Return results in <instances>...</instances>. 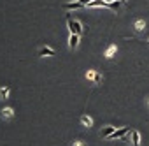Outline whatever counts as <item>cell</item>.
<instances>
[{
	"label": "cell",
	"instance_id": "e0dca14e",
	"mask_svg": "<svg viewBox=\"0 0 149 146\" xmlns=\"http://www.w3.org/2000/svg\"><path fill=\"white\" fill-rule=\"evenodd\" d=\"M147 104H149V97H147Z\"/></svg>",
	"mask_w": 149,
	"mask_h": 146
},
{
	"label": "cell",
	"instance_id": "7a4b0ae2",
	"mask_svg": "<svg viewBox=\"0 0 149 146\" xmlns=\"http://www.w3.org/2000/svg\"><path fill=\"white\" fill-rule=\"evenodd\" d=\"M126 134H132V130H130V127H123V128H118V130H114L107 139L109 141H112V139H121V137H125Z\"/></svg>",
	"mask_w": 149,
	"mask_h": 146
},
{
	"label": "cell",
	"instance_id": "52a82bcc",
	"mask_svg": "<svg viewBox=\"0 0 149 146\" xmlns=\"http://www.w3.org/2000/svg\"><path fill=\"white\" fill-rule=\"evenodd\" d=\"M0 113H2V118H7V120H11L14 116V109L13 107H4Z\"/></svg>",
	"mask_w": 149,
	"mask_h": 146
},
{
	"label": "cell",
	"instance_id": "6da1fadb",
	"mask_svg": "<svg viewBox=\"0 0 149 146\" xmlns=\"http://www.w3.org/2000/svg\"><path fill=\"white\" fill-rule=\"evenodd\" d=\"M67 27H68L70 34H77V35L83 34V25H81L77 20H72L70 14H67Z\"/></svg>",
	"mask_w": 149,
	"mask_h": 146
},
{
	"label": "cell",
	"instance_id": "277c9868",
	"mask_svg": "<svg viewBox=\"0 0 149 146\" xmlns=\"http://www.w3.org/2000/svg\"><path fill=\"white\" fill-rule=\"evenodd\" d=\"M79 37L81 35H77V34H70V37H68V48L70 49H76L79 46Z\"/></svg>",
	"mask_w": 149,
	"mask_h": 146
},
{
	"label": "cell",
	"instance_id": "7c38bea8",
	"mask_svg": "<svg viewBox=\"0 0 149 146\" xmlns=\"http://www.w3.org/2000/svg\"><path fill=\"white\" fill-rule=\"evenodd\" d=\"M133 27H135V30H144V28H146V21H144V20H137Z\"/></svg>",
	"mask_w": 149,
	"mask_h": 146
},
{
	"label": "cell",
	"instance_id": "8fae6325",
	"mask_svg": "<svg viewBox=\"0 0 149 146\" xmlns=\"http://www.w3.org/2000/svg\"><path fill=\"white\" fill-rule=\"evenodd\" d=\"M63 7L65 9H81V7H86V6H83L81 2H74V4H65Z\"/></svg>",
	"mask_w": 149,
	"mask_h": 146
},
{
	"label": "cell",
	"instance_id": "8992f818",
	"mask_svg": "<svg viewBox=\"0 0 149 146\" xmlns=\"http://www.w3.org/2000/svg\"><path fill=\"white\" fill-rule=\"evenodd\" d=\"M132 146H140V134H139V130H132Z\"/></svg>",
	"mask_w": 149,
	"mask_h": 146
},
{
	"label": "cell",
	"instance_id": "5bb4252c",
	"mask_svg": "<svg viewBox=\"0 0 149 146\" xmlns=\"http://www.w3.org/2000/svg\"><path fill=\"white\" fill-rule=\"evenodd\" d=\"M119 7V0H116V2H109V9H118Z\"/></svg>",
	"mask_w": 149,
	"mask_h": 146
},
{
	"label": "cell",
	"instance_id": "5b68a950",
	"mask_svg": "<svg viewBox=\"0 0 149 146\" xmlns=\"http://www.w3.org/2000/svg\"><path fill=\"white\" fill-rule=\"evenodd\" d=\"M114 130H116V127H112V125H107V127H104V128H102V132H100V135L107 139V137H109V135H111V134H112Z\"/></svg>",
	"mask_w": 149,
	"mask_h": 146
},
{
	"label": "cell",
	"instance_id": "ac0fdd59",
	"mask_svg": "<svg viewBox=\"0 0 149 146\" xmlns=\"http://www.w3.org/2000/svg\"><path fill=\"white\" fill-rule=\"evenodd\" d=\"M147 44H149V41H147Z\"/></svg>",
	"mask_w": 149,
	"mask_h": 146
},
{
	"label": "cell",
	"instance_id": "2e32d148",
	"mask_svg": "<svg viewBox=\"0 0 149 146\" xmlns=\"http://www.w3.org/2000/svg\"><path fill=\"white\" fill-rule=\"evenodd\" d=\"M74 146H84V144H83L81 141H76V142H74Z\"/></svg>",
	"mask_w": 149,
	"mask_h": 146
},
{
	"label": "cell",
	"instance_id": "30bf717a",
	"mask_svg": "<svg viewBox=\"0 0 149 146\" xmlns=\"http://www.w3.org/2000/svg\"><path fill=\"white\" fill-rule=\"evenodd\" d=\"M81 123H83L84 127H91V125H93V120H91L90 116H86V114H83V116H81Z\"/></svg>",
	"mask_w": 149,
	"mask_h": 146
},
{
	"label": "cell",
	"instance_id": "9c48e42d",
	"mask_svg": "<svg viewBox=\"0 0 149 146\" xmlns=\"http://www.w3.org/2000/svg\"><path fill=\"white\" fill-rule=\"evenodd\" d=\"M9 93H11V88L9 86H2L0 88V99H9Z\"/></svg>",
	"mask_w": 149,
	"mask_h": 146
},
{
	"label": "cell",
	"instance_id": "4fadbf2b",
	"mask_svg": "<svg viewBox=\"0 0 149 146\" xmlns=\"http://www.w3.org/2000/svg\"><path fill=\"white\" fill-rule=\"evenodd\" d=\"M95 78H97V72H95V70H88V72H86V79H90V81L95 83Z\"/></svg>",
	"mask_w": 149,
	"mask_h": 146
},
{
	"label": "cell",
	"instance_id": "3957f363",
	"mask_svg": "<svg viewBox=\"0 0 149 146\" xmlns=\"http://www.w3.org/2000/svg\"><path fill=\"white\" fill-rule=\"evenodd\" d=\"M39 56H56V51L49 46H42L39 48Z\"/></svg>",
	"mask_w": 149,
	"mask_h": 146
},
{
	"label": "cell",
	"instance_id": "ba28073f",
	"mask_svg": "<svg viewBox=\"0 0 149 146\" xmlns=\"http://www.w3.org/2000/svg\"><path fill=\"white\" fill-rule=\"evenodd\" d=\"M116 51H118V46H116V44H111V46L107 48V51H105V58H112V56L116 55Z\"/></svg>",
	"mask_w": 149,
	"mask_h": 146
},
{
	"label": "cell",
	"instance_id": "9a60e30c",
	"mask_svg": "<svg viewBox=\"0 0 149 146\" xmlns=\"http://www.w3.org/2000/svg\"><path fill=\"white\" fill-rule=\"evenodd\" d=\"M79 2H81V4H83V6H88V4H90V2H93V0H79Z\"/></svg>",
	"mask_w": 149,
	"mask_h": 146
}]
</instances>
